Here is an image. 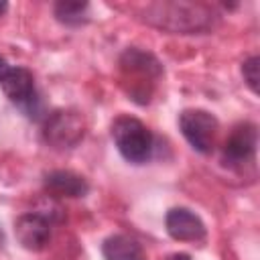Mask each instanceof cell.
Returning <instances> with one entry per match:
<instances>
[{"mask_svg": "<svg viewBox=\"0 0 260 260\" xmlns=\"http://www.w3.org/2000/svg\"><path fill=\"white\" fill-rule=\"evenodd\" d=\"M144 20L152 26H158L169 32L193 35L211 30L219 14L209 4H191V2H158L150 4L144 10Z\"/></svg>", "mask_w": 260, "mask_h": 260, "instance_id": "6da1fadb", "label": "cell"}, {"mask_svg": "<svg viewBox=\"0 0 260 260\" xmlns=\"http://www.w3.org/2000/svg\"><path fill=\"white\" fill-rule=\"evenodd\" d=\"M118 65L128 95L138 104H148L152 89L162 75V65L158 59L138 47H128L120 55Z\"/></svg>", "mask_w": 260, "mask_h": 260, "instance_id": "7a4b0ae2", "label": "cell"}, {"mask_svg": "<svg viewBox=\"0 0 260 260\" xmlns=\"http://www.w3.org/2000/svg\"><path fill=\"white\" fill-rule=\"evenodd\" d=\"M112 138L120 154L132 165H142L152 154V132L138 118H116L112 122Z\"/></svg>", "mask_w": 260, "mask_h": 260, "instance_id": "3957f363", "label": "cell"}, {"mask_svg": "<svg viewBox=\"0 0 260 260\" xmlns=\"http://www.w3.org/2000/svg\"><path fill=\"white\" fill-rule=\"evenodd\" d=\"M85 134V120L75 110H57L47 116L43 138L53 148H73Z\"/></svg>", "mask_w": 260, "mask_h": 260, "instance_id": "277c9868", "label": "cell"}, {"mask_svg": "<svg viewBox=\"0 0 260 260\" xmlns=\"http://www.w3.org/2000/svg\"><path fill=\"white\" fill-rule=\"evenodd\" d=\"M179 128L187 142L201 154L213 150L217 136V118L205 110H183L179 116Z\"/></svg>", "mask_w": 260, "mask_h": 260, "instance_id": "5b68a950", "label": "cell"}, {"mask_svg": "<svg viewBox=\"0 0 260 260\" xmlns=\"http://www.w3.org/2000/svg\"><path fill=\"white\" fill-rule=\"evenodd\" d=\"M0 85H2L4 95L12 104L22 108V112L28 118H37V114L41 110V104H39V98H37V91H35L32 73L26 67H8Z\"/></svg>", "mask_w": 260, "mask_h": 260, "instance_id": "8992f818", "label": "cell"}, {"mask_svg": "<svg viewBox=\"0 0 260 260\" xmlns=\"http://www.w3.org/2000/svg\"><path fill=\"white\" fill-rule=\"evenodd\" d=\"M258 146V128L252 122H242L232 128L230 136L223 142V162L228 167H244L254 160Z\"/></svg>", "mask_w": 260, "mask_h": 260, "instance_id": "52a82bcc", "label": "cell"}, {"mask_svg": "<svg viewBox=\"0 0 260 260\" xmlns=\"http://www.w3.org/2000/svg\"><path fill=\"white\" fill-rule=\"evenodd\" d=\"M14 236L22 248L39 252L51 240V223L41 213H22L14 221Z\"/></svg>", "mask_w": 260, "mask_h": 260, "instance_id": "ba28073f", "label": "cell"}, {"mask_svg": "<svg viewBox=\"0 0 260 260\" xmlns=\"http://www.w3.org/2000/svg\"><path fill=\"white\" fill-rule=\"evenodd\" d=\"M165 225H167L169 236L173 240H179V242H199L207 234L205 223L201 221V217L195 215L187 207L169 209L167 217H165Z\"/></svg>", "mask_w": 260, "mask_h": 260, "instance_id": "9c48e42d", "label": "cell"}, {"mask_svg": "<svg viewBox=\"0 0 260 260\" xmlns=\"http://www.w3.org/2000/svg\"><path fill=\"white\" fill-rule=\"evenodd\" d=\"M45 191L53 197H85L89 185L73 171H51L45 175Z\"/></svg>", "mask_w": 260, "mask_h": 260, "instance_id": "30bf717a", "label": "cell"}, {"mask_svg": "<svg viewBox=\"0 0 260 260\" xmlns=\"http://www.w3.org/2000/svg\"><path fill=\"white\" fill-rule=\"evenodd\" d=\"M102 254L106 260H146L142 246L126 234H114L106 238L102 244Z\"/></svg>", "mask_w": 260, "mask_h": 260, "instance_id": "8fae6325", "label": "cell"}, {"mask_svg": "<svg viewBox=\"0 0 260 260\" xmlns=\"http://www.w3.org/2000/svg\"><path fill=\"white\" fill-rule=\"evenodd\" d=\"M53 10L59 22L69 24V26H79L87 20L89 4L85 0H59Z\"/></svg>", "mask_w": 260, "mask_h": 260, "instance_id": "7c38bea8", "label": "cell"}, {"mask_svg": "<svg viewBox=\"0 0 260 260\" xmlns=\"http://www.w3.org/2000/svg\"><path fill=\"white\" fill-rule=\"evenodd\" d=\"M242 75H244L246 85L254 93H258V81H260V57L258 55H252L242 63Z\"/></svg>", "mask_w": 260, "mask_h": 260, "instance_id": "4fadbf2b", "label": "cell"}, {"mask_svg": "<svg viewBox=\"0 0 260 260\" xmlns=\"http://www.w3.org/2000/svg\"><path fill=\"white\" fill-rule=\"evenodd\" d=\"M165 260H191V256H189V254H185V252H175V254L167 256Z\"/></svg>", "mask_w": 260, "mask_h": 260, "instance_id": "5bb4252c", "label": "cell"}, {"mask_svg": "<svg viewBox=\"0 0 260 260\" xmlns=\"http://www.w3.org/2000/svg\"><path fill=\"white\" fill-rule=\"evenodd\" d=\"M6 71H8V63H6L4 57H0V81H2V77L6 75Z\"/></svg>", "mask_w": 260, "mask_h": 260, "instance_id": "9a60e30c", "label": "cell"}, {"mask_svg": "<svg viewBox=\"0 0 260 260\" xmlns=\"http://www.w3.org/2000/svg\"><path fill=\"white\" fill-rule=\"evenodd\" d=\"M6 10H8V4H6L4 0H0V16H2V14L6 12Z\"/></svg>", "mask_w": 260, "mask_h": 260, "instance_id": "2e32d148", "label": "cell"}]
</instances>
